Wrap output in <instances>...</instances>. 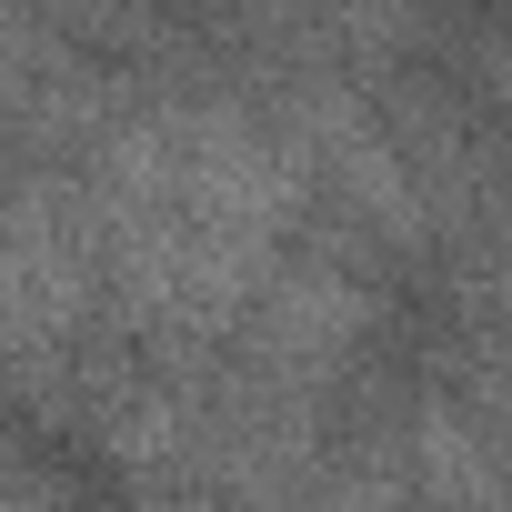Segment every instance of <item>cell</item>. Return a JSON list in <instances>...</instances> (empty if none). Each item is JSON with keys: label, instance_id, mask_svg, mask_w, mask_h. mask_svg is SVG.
Returning <instances> with one entry per match:
<instances>
[{"label": "cell", "instance_id": "7a4b0ae2", "mask_svg": "<svg viewBox=\"0 0 512 512\" xmlns=\"http://www.w3.org/2000/svg\"><path fill=\"white\" fill-rule=\"evenodd\" d=\"M101 282L91 181H21L0 191V362H41L81 332Z\"/></svg>", "mask_w": 512, "mask_h": 512}, {"label": "cell", "instance_id": "6da1fadb", "mask_svg": "<svg viewBox=\"0 0 512 512\" xmlns=\"http://www.w3.org/2000/svg\"><path fill=\"white\" fill-rule=\"evenodd\" d=\"M302 151L231 101L121 111L91 151V221L121 312L161 352L231 342L302 221Z\"/></svg>", "mask_w": 512, "mask_h": 512}]
</instances>
